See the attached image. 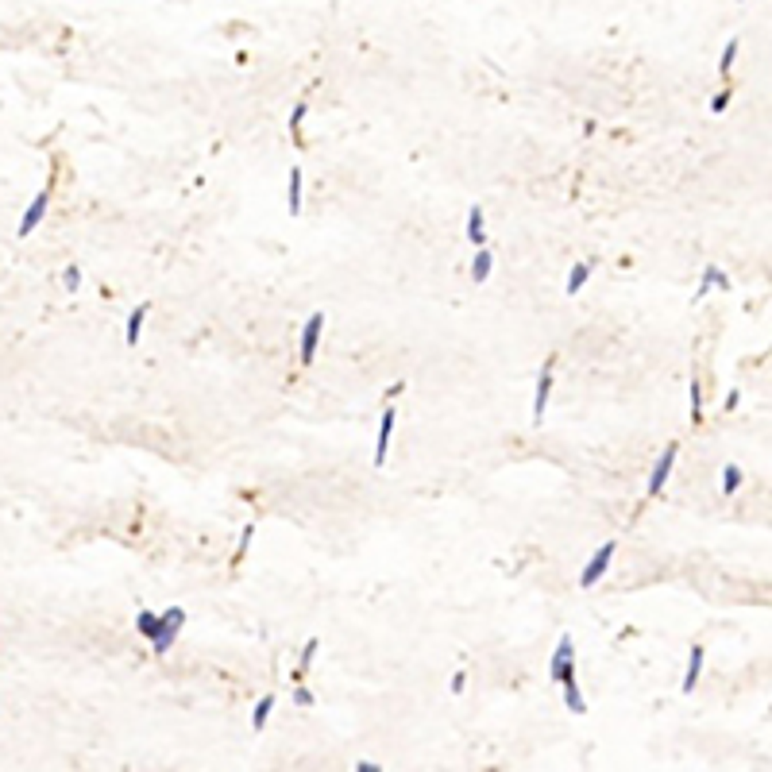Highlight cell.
<instances>
[{
  "label": "cell",
  "instance_id": "obj_1",
  "mask_svg": "<svg viewBox=\"0 0 772 772\" xmlns=\"http://www.w3.org/2000/svg\"><path fill=\"white\" fill-rule=\"evenodd\" d=\"M159 633L151 637V653L155 656H166L170 653V645L178 641V633H182V626H186V610L182 606H170V610H163V614H159Z\"/></svg>",
  "mask_w": 772,
  "mask_h": 772
},
{
  "label": "cell",
  "instance_id": "obj_2",
  "mask_svg": "<svg viewBox=\"0 0 772 772\" xmlns=\"http://www.w3.org/2000/svg\"><path fill=\"white\" fill-rule=\"evenodd\" d=\"M568 676H576V645H571V633L560 637L556 649H552V661H548V680L556 683V688Z\"/></svg>",
  "mask_w": 772,
  "mask_h": 772
},
{
  "label": "cell",
  "instance_id": "obj_3",
  "mask_svg": "<svg viewBox=\"0 0 772 772\" xmlns=\"http://www.w3.org/2000/svg\"><path fill=\"white\" fill-rule=\"evenodd\" d=\"M614 552H618V541H606V545H603V548L595 552V556L587 560V568L579 571V587H583V591H591V587H595L598 579H603L606 571H610V560H614Z\"/></svg>",
  "mask_w": 772,
  "mask_h": 772
},
{
  "label": "cell",
  "instance_id": "obj_4",
  "mask_svg": "<svg viewBox=\"0 0 772 772\" xmlns=\"http://www.w3.org/2000/svg\"><path fill=\"white\" fill-rule=\"evenodd\" d=\"M552 371H556V356H548V359H545V367H541V375H537V394H533V425L545 421L548 394H552Z\"/></svg>",
  "mask_w": 772,
  "mask_h": 772
},
{
  "label": "cell",
  "instance_id": "obj_5",
  "mask_svg": "<svg viewBox=\"0 0 772 772\" xmlns=\"http://www.w3.org/2000/svg\"><path fill=\"white\" fill-rule=\"evenodd\" d=\"M676 456H680V444H668L664 448V456L653 463V475H649V487H645V494L649 498H656V494L664 491V483L672 479V468H676Z\"/></svg>",
  "mask_w": 772,
  "mask_h": 772
},
{
  "label": "cell",
  "instance_id": "obj_6",
  "mask_svg": "<svg viewBox=\"0 0 772 772\" xmlns=\"http://www.w3.org/2000/svg\"><path fill=\"white\" fill-rule=\"evenodd\" d=\"M321 332H325V313H313L301 329V367H309L317 359V348H321Z\"/></svg>",
  "mask_w": 772,
  "mask_h": 772
},
{
  "label": "cell",
  "instance_id": "obj_7",
  "mask_svg": "<svg viewBox=\"0 0 772 772\" xmlns=\"http://www.w3.org/2000/svg\"><path fill=\"white\" fill-rule=\"evenodd\" d=\"M46 209H51V189H39V194H35V201L24 209V216H20V232H16V236H24V240H27V236H31L35 228L43 224Z\"/></svg>",
  "mask_w": 772,
  "mask_h": 772
},
{
  "label": "cell",
  "instance_id": "obj_8",
  "mask_svg": "<svg viewBox=\"0 0 772 772\" xmlns=\"http://www.w3.org/2000/svg\"><path fill=\"white\" fill-rule=\"evenodd\" d=\"M394 425H398V409L386 406L383 417H379V441H375V468L386 463V452H390V441H394Z\"/></svg>",
  "mask_w": 772,
  "mask_h": 772
},
{
  "label": "cell",
  "instance_id": "obj_9",
  "mask_svg": "<svg viewBox=\"0 0 772 772\" xmlns=\"http://www.w3.org/2000/svg\"><path fill=\"white\" fill-rule=\"evenodd\" d=\"M711 290H730V274L718 271L714 263L703 266V279H699V286H695V301H703Z\"/></svg>",
  "mask_w": 772,
  "mask_h": 772
},
{
  "label": "cell",
  "instance_id": "obj_10",
  "mask_svg": "<svg viewBox=\"0 0 772 772\" xmlns=\"http://www.w3.org/2000/svg\"><path fill=\"white\" fill-rule=\"evenodd\" d=\"M703 661H707V649H703V645H691L688 672H683V683H680V691H683V695H691V691H695V683H699V676H703Z\"/></svg>",
  "mask_w": 772,
  "mask_h": 772
},
{
  "label": "cell",
  "instance_id": "obj_11",
  "mask_svg": "<svg viewBox=\"0 0 772 772\" xmlns=\"http://www.w3.org/2000/svg\"><path fill=\"white\" fill-rule=\"evenodd\" d=\"M147 313H151V305H147V301H139L136 309H131V317H128V332H124V344H128V348H136V344H139V332H143V325H147Z\"/></svg>",
  "mask_w": 772,
  "mask_h": 772
},
{
  "label": "cell",
  "instance_id": "obj_12",
  "mask_svg": "<svg viewBox=\"0 0 772 772\" xmlns=\"http://www.w3.org/2000/svg\"><path fill=\"white\" fill-rule=\"evenodd\" d=\"M591 274H595V263H591V259H583V263L571 266V274H568V282H564V294H568V298H576V294L583 290Z\"/></svg>",
  "mask_w": 772,
  "mask_h": 772
},
{
  "label": "cell",
  "instance_id": "obj_13",
  "mask_svg": "<svg viewBox=\"0 0 772 772\" xmlns=\"http://www.w3.org/2000/svg\"><path fill=\"white\" fill-rule=\"evenodd\" d=\"M560 688H564V707H568L571 714H587V699H583V691H579V680H576V676H568Z\"/></svg>",
  "mask_w": 772,
  "mask_h": 772
},
{
  "label": "cell",
  "instance_id": "obj_14",
  "mask_svg": "<svg viewBox=\"0 0 772 772\" xmlns=\"http://www.w3.org/2000/svg\"><path fill=\"white\" fill-rule=\"evenodd\" d=\"M286 209H290V216L301 213V166H294L286 178Z\"/></svg>",
  "mask_w": 772,
  "mask_h": 772
},
{
  "label": "cell",
  "instance_id": "obj_15",
  "mask_svg": "<svg viewBox=\"0 0 772 772\" xmlns=\"http://www.w3.org/2000/svg\"><path fill=\"white\" fill-rule=\"evenodd\" d=\"M468 240H471L475 247H483V240H487V216H483L479 205L468 209Z\"/></svg>",
  "mask_w": 772,
  "mask_h": 772
},
{
  "label": "cell",
  "instance_id": "obj_16",
  "mask_svg": "<svg viewBox=\"0 0 772 772\" xmlns=\"http://www.w3.org/2000/svg\"><path fill=\"white\" fill-rule=\"evenodd\" d=\"M491 271H494V255L487 251V247H479V255H475V263H471V279L475 282H487Z\"/></svg>",
  "mask_w": 772,
  "mask_h": 772
},
{
  "label": "cell",
  "instance_id": "obj_17",
  "mask_svg": "<svg viewBox=\"0 0 772 772\" xmlns=\"http://www.w3.org/2000/svg\"><path fill=\"white\" fill-rule=\"evenodd\" d=\"M159 626H163V622H159L155 610H139V614H136V630H139V637H147V641L159 633Z\"/></svg>",
  "mask_w": 772,
  "mask_h": 772
},
{
  "label": "cell",
  "instance_id": "obj_18",
  "mask_svg": "<svg viewBox=\"0 0 772 772\" xmlns=\"http://www.w3.org/2000/svg\"><path fill=\"white\" fill-rule=\"evenodd\" d=\"M271 711H274V695H263L251 711V730H263L266 722H271Z\"/></svg>",
  "mask_w": 772,
  "mask_h": 772
},
{
  "label": "cell",
  "instance_id": "obj_19",
  "mask_svg": "<svg viewBox=\"0 0 772 772\" xmlns=\"http://www.w3.org/2000/svg\"><path fill=\"white\" fill-rule=\"evenodd\" d=\"M741 483H746V471H741L738 463H726V468H722V494H733Z\"/></svg>",
  "mask_w": 772,
  "mask_h": 772
},
{
  "label": "cell",
  "instance_id": "obj_20",
  "mask_svg": "<svg viewBox=\"0 0 772 772\" xmlns=\"http://www.w3.org/2000/svg\"><path fill=\"white\" fill-rule=\"evenodd\" d=\"M688 402H691V425H699L703 421V386H699V379L688 383Z\"/></svg>",
  "mask_w": 772,
  "mask_h": 772
},
{
  "label": "cell",
  "instance_id": "obj_21",
  "mask_svg": "<svg viewBox=\"0 0 772 772\" xmlns=\"http://www.w3.org/2000/svg\"><path fill=\"white\" fill-rule=\"evenodd\" d=\"M78 286H81V266H78V263H66V271H62V290H66V294H78Z\"/></svg>",
  "mask_w": 772,
  "mask_h": 772
},
{
  "label": "cell",
  "instance_id": "obj_22",
  "mask_svg": "<svg viewBox=\"0 0 772 772\" xmlns=\"http://www.w3.org/2000/svg\"><path fill=\"white\" fill-rule=\"evenodd\" d=\"M738 46H741L738 39H730V43H726V51H722V59H718V74H722V78H730L733 59H738Z\"/></svg>",
  "mask_w": 772,
  "mask_h": 772
},
{
  "label": "cell",
  "instance_id": "obj_23",
  "mask_svg": "<svg viewBox=\"0 0 772 772\" xmlns=\"http://www.w3.org/2000/svg\"><path fill=\"white\" fill-rule=\"evenodd\" d=\"M251 537H255V526H244V533H240V545H236V556H232V564H240V560L247 556V548H251Z\"/></svg>",
  "mask_w": 772,
  "mask_h": 772
},
{
  "label": "cell",
  "instance_id": "obj_24",
  "mask_svg": "<svg viewBox=\"0 0 772 772\" xmlns=\"http://www.w3.org/2000/svg\"><path fill=\"white\" fill-rule=\"evenodd\" d=\"M317 649H321V641H317V637H309V641H305V649H301L298 672H309V664H313V656H317Z\"/></svg>",
  "mask_w": 772,
  "mask_h": 772
},
{
  "label": "cell",
  "instance_id": "obj_25",
  "mask_svg": "<svg viewBox=\"0 0 772 772\" xmlns=\"http://www.w3.org/2000/svg\"><path fill=\"white\" fill-rule=\"evenodd\" d=\"M305 116H309V104H298V109H294V116H290V136H294V139H301Z\"/></svg>",
  "mask_w": 772,
  "mask_h": 772
},
{
  "label": "cell",
  "instance_id": "obj_26",
  "mask_svg": "<svg viewBox=\"0 0 772 772\" xmlns=\"http://www.w3.org/2000/svg\"><path fill=\"white\" fill-rule=\"evenodd\" d=\"M294 703H298V707H313V691L298 683V688H294Z\"/></svg>",
  "mask_w": 772,
  "mask_h": 772
},
{
  "label": "cell",
  "instance_id": "obj_27",
  "mask_svg": "<svg viewBox=\"0 0 772 772\" xmlns=\"http://www.w3.org/2000/svg\"><path fill=\"white\" fill-rule=\"evenodd\" d=\"M463 688H468V672L460 668V672L452 676V695H463Z\"/></svg>",
  "mask_w": 772,
  "mask_h": 772
},
{
  "label": "cell",
  "instance_id": "obj_28",
  "mask_svg": "<svg viewBox=\"0 0 772 772\" xmlns=\"http://www.w3.org/2000/svg\"><path fill=\"white\" fill-rule=\"evenodd\" d=\"M726 109H730V89H726V93H718V97L711 101V112H726Z\"/></svg>",
  "mask_w": 772,
  "mask_h": 772
},
{
  "label": "cell",
  "instance_id": "obj_29",
  "mask_svg": "<svg viewBox=\"0 0 772 772\" xmlns=\"http://www.w3.org/2000/svg\"><path fill=\"white\" fill-rule=\"evenodd\" d=\"M738 402H741V394H738V390H730V394H726V409H738Z\"/></svg>",
  "mask_w": 772,
  "mask_h": 772
},
{
  "label": "cell",
  "instance_id": "obj_30",
  "mask_svg": "<svg viewBox=\"0 0 772 772\" xmlns=\"http://www.w3.org/2000/svg\"><path fill=\"white\" fill-rule=\"evenodd\" d=\"M356 772H379V765H371V761H359Z\"/></svg>",
  "mask_w": 772,
  "mask_h": 772
}]
</instances>
